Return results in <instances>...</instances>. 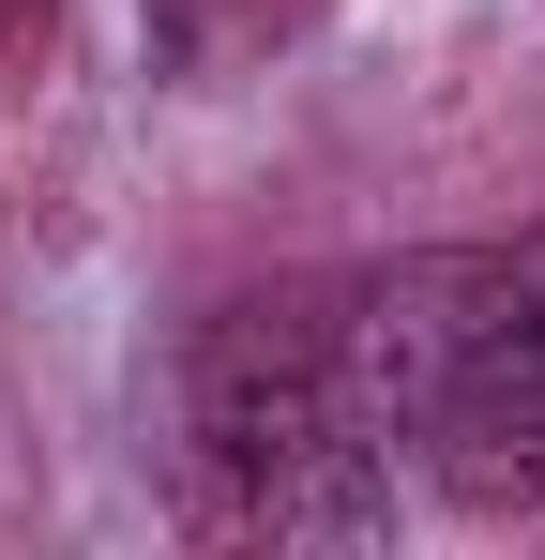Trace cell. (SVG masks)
I'll return each mask as SVG.
<instances>
[{"instance_id": "3", "label": "cell", "mask_w": 545, "mask_h": 560, "mask_svg": "<svg viewBox=\"0 0 545 560\" xmlns=\"http://www.w3.org/2000/svg\"><path fill=\"white\" fill-rule=\"evenodd\" d=\"M46 15H61V0H0V31H15V46H31V31H46Z\"/></svg>"}, {"instance_id": "2", "label": "cell", "mask_w": 545, "mask_h": 560, "mask_svg": "<svg viewBox=\"0 0 545 560\" xmlns=\"http://www.w3.org/2000/svg\"><path fill=\"white\" fill-rule=\"evenodd\" d=\"M182 455H197V515L243 530V546H363V530L394 515V440L363 424L334 288L228 303V318L197 334Z\"/></svg>"}, {"instance_id": "1", "label": "cell", "mask_w": 545, "mask_h": 560, "mask_svg": "<svg viewBox=\"0 0 545 560\" xmlns=\"http://www.w3.org/2000/svg\"><path fill=\"white\" fill-rule=\"evenodd\" d=\"M334 334H349L363 424L454 515H545V228L334 288Z\"/></svg>"}]
</instances>
